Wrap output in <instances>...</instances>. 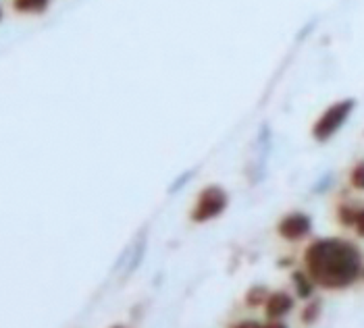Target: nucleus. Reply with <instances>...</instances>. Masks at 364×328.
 Returning <instances> with one entry per match:
<instances>
[{"mask_svg": "<svg viewBox=\"0 0 364 328\" xmlns=\"http://www.w3.org/2000/svg\"><path fill=\"white\" fill-rule=\"evenodd\" d=\"M304 264L316 285L325 289H343L363 273V253L346 239H316L304 253Z\"/></svg>", "mask_w": 364, "mask_h": 328, "instance_id": "obj_1", "label": "nucleus"}, {"mask_svg": "<svg viewBox=\"0 0 364 328\" xmlns=\"http://www.w3.org/2000/svg\"><path fill=\"white\" fill-rule=\"evenodd\" d=\"M356 109V100L354 98H343L337 100L333 104H329L327 109L323 110L316 121L312 123L310 136L316 143H327L343 129V125L350 121L352 112Z\"/></svg>", "mask_w": 364, "mask_h": 328, "instance_id": "obj_2", "label": "nucleus"}, {"mask_svg": "<svg viewBox=\"0 0 364 328\" xmlns=\"http://www.w3.org/2000/svg\"><path fill=\"white\" fill-rule=\"evenodd\" d=\"M227 204H229V197H227L223 187L208 185L198 193V199L194 204V210H192V220L194 222H208V220L217 219L223 214Z\"/></svg>", "mask_w": 364, "mask_h": 328, "instance_id": "obj_3", "label": "nucleus"}, {"mask_svg": "<svg viewBox=\"0 0 364 328\" xmlns=\"http://www.w3.org/2000/svg\"><path fill=\"white\" fill-rule=\"evenodd\" d=\"M279 235L287 241H300L304 237H309L310 231H312V220L309 214L304 212H291L287 217H283L279 220V226H277Z\"/></svg>", "mask_w": 364, "mask_h": 328, "instance_id": "obj_4", "label": "nucleus"}, {"mask_svg": "<svg viewBox=\"0 0 364 328\" xmlns=\"http://www.w3.org/2000/svg\"><path fill=\"white\" fill-rule=\"evenodd\" d=\"M291 305H294V301H291L289 295H285V293H275V295H271V297L267 300V316L279 318V316L287 314V312L291 310Z\"/></svg>", "mask_w": 364, "mask_h": 328, "instance_id": "obj_5", "label": "nucleus"}, {"mask_svg": "<svg viewBox=\"0 0 364 328\" xmlns=\"http://www.w3.org/2000/svg\"><path fill=\"white\" fill-rule=\"evenodd\" d=\"M48 6V0H15V11L19 13H44Z\"/></svg>", "mask_w": 364, "mask_h": 328, "instance_id": "obj_6", "label": "nucleus"}, {"mask_svg": "<svg viewBox=\"0 0 364 328\" xmlns=\"http://www.w3.org/2000/svg\"><path fill=\"white\" fill-rule=\"evenodd\" d=\"M358 210H360V208H356V206H352V204H341L339 210H337V219H339V222H341L343 226H354L356 217H358Z\"/></svg>", "mask_w": 364, "mask_h": 328, "instance_id": "obj_7", "label": "nucleus"}, {"mask_svg": "<svg viewBox=\"0 0 364 328\" xmlns=\"http://www.w3.org/2000/svg\"><path fill=\"white\" fill-rule=\"evenodd\" d=\"M348 181H350V185H352L356 192H364V160L356 163L350 168Z\"/></svg>", "mask_w": 364, "mask_h": 328, "instance_id": "obj_8", "label": "nucleus"}, {"mask_svg": "<svg viewBox=\"0 0 364 328\" xmlns=\"http://www.w3.org/2000/svg\"><path fill=\"white\" fill-rule=\"evenodd\" d=\"M310 280H312V278H310L309 274H304V273L294 274V283H296L298 293H300L302 297H309L310 293H312V283H310Z\"/></svg>", "mask_w": 364, "mask_h": 328, "instance_id": "obj_9", "label": "nucleus"}, {"mask_svg": "<svg viewBox=\"0 0 364 328\" xmlns=\"http://www.w3.org/2000/svg\"><path fill=\"white\" fill-rule=\"evenodd\" d=\"M354 229H356V233L364 237V208L358 210V217H356V222H354Z\"/></svg>", "mask_w": 364, "mask_h": 328, "instance_id": "obj_10", "label": "nucleus"}, {"mask_svg": "<svg viewBox=\"0 0 364 328\" xmlns=\"http://www.w3.org/2000/svg\"><path fill=\"white\" fill-rule=\"evenodd\" d=\"M237 328H260L258 324H254V322H244V324H240Z\"/></svg>", "mask_w": 364, "mask_h": 328, "instance_id": "obj_11", "label": "nucleus"}, {"mask_svg": "<svg viewBox=\"0 0 364 328\" xmlns=\"http://www.w3.org/2000/svg\"><path fill=\"white\" fill-rule=\"evenodd\" d=\"M267 328H285V324H281V322H273V324H269Z\"/></svg>", "mask_w": 364, "mask_h": 328, "instance_id": "obj_12", "label": "nucleus"}, {"mask_svg": "<svg viewBox=\"0 0 364 328\" xmlns=\"http://www.w3.org/2000/svg\"><path fill=\"white\" fill-rule=\"evenodd\" d=\"M0 17H2V13H0Z\"/></svg>", "mask_w": 364, "mask_h": 328, "instance_id": "obj_13", "label": "nucleus"}, {"mask_svg": "<svg viewBox=\"0 0 364 328\" xmlns=\"http://www.w3.org/2000/svg\"><path fill=\"white\" fill-rule=\"evenodd\" d=\"M363 274H364V270H363Z\"/></svg>", "mask_w": 364, "mask_h": 328, "instance_id": "obj_14", "label": "nucleus"}]
</instances>
